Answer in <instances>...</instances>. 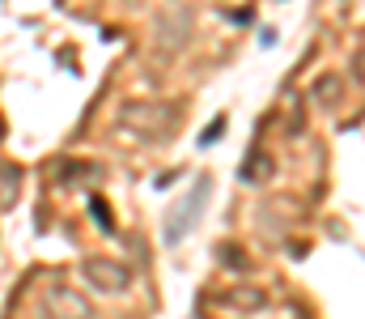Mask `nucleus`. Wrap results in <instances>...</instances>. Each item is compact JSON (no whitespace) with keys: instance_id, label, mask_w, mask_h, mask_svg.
I'll use <instances>...</instances> for the list:
<instances>
[{"instance_id":"nucleus-1","label":"nucleus","mask_w":365,"mask_h":319,"mask_svg":"<svg viewBox=\"0 0 365 319\" xmlns=\"http://www.w3.org/2000/svg\"><path fill=\"white\" fill-rule=\"evenodd\" d=\"M86 277H90L102 294H115V290L128 285V273L119 264H106V260H86Z\"/></svg>"}]
</instances>
